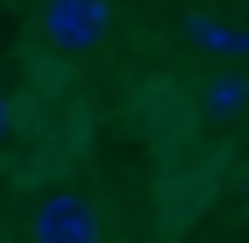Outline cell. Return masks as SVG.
I'll list each match as a JSON object with an SVG mask.
<instances>
[{"label":"cell","instance_id":"6da1fadb","mask_svg":"<svg viewBox=\"0 0 249 243\" xmlns=\"http://www.w3.org/2000/svg\"><path fill=\"white\" fill-rule=\"evenodd\" d=\"M41 29L58 52H93L110 29V0H47Z\"/></svg>","mask_w":249,"mask_h":243},{"label":"cell","instance_id":"7a4b0ae2","mask_svg":"<svg viewBox=\"0 0 249 243\" xmlns=\"http://www.w3.org/2000/svg\"><path fill=\"white\" fill-rule=\"evenodd\" d=\"M29 232H35V243H99V214H93L87 197L53 191V197L35 208Z\"/></svg>","mask_w":249,"mask_h":243},{"label":"cell","instance_id":"3957f363","mask_svg":"<svg viewBox=\"0 0 249 243\" xmlns=\"http://www.w3.org/2000/svg\"><path fill=\"white\" fill-rule=\"evenodd\" d=\"M203 104H209L214 116H238V110H249V75H214V81L203 87Z\"/></svg>","mask_w":249,"mask_h":243},{"label":"cell","instance_id":"277c9868","mask_svg":"<svg viewBox=\"0 0 249 243\" xmlns=\"http://www.w3.org/2000/svg\"><path fill=\"white\" fill-rule=\"evenodd\" d=\"M6 133H12V104L0 99V139H6Z\"/></svg>","mask_w":249,"mask_h":243}]
</instances>
